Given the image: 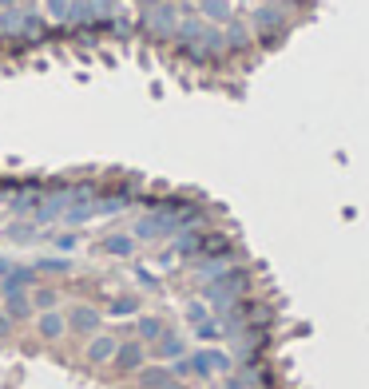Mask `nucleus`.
Here are the masks:
<instances>
[{"instance_id": "nucleus-1", "label": "nucleus", "mask_w": 369, "mask_h": 389, "mask_svg": "<svg viewBox=\"0 0 369 389\" xmlns=\"http://www.w3.org/2000/svg\"><path fill=\"white\" fill-rule=\"evenodd\" d=\"M68 334H80V338H91L100 329V310L96 306H72L68 310Z\"/></svg>"}, {"instance_id": "nucleus-2", "label": "nucleus", "mask_w": 369, "mask_h": 389, "mask_svg": "<svg viewBox=\"0 0 369 389\" xmlns=\"http://www.w3.org/2000/svg\"><path fill=\"white\" fill-rule=\"evenodd\" d=\"M36 286V266H16L12 262L8 270H0V290L8 294V290H32Z\"/></svg>"}, {"instance_id": "nucleus-3", "label": "nucleus", "mask_w": 369, "mask_h": 389, "mask_svg": "<svg viewBox=\"0 0 369 389\" xmlns=\"http://www.w3.org/2000/svg\"><path fill=\"white\" fill-rule=\"evenodd\" d=\"M36 334L44 342H60L68 334V322H64L60 310H40V318H36Z\"/></svg>"}, {"instance_id": "nucleus-4", "label": "nucleus", "mask_w": 369, "mask_h": 389, "mask_svg": "<svg viewBox=\"0 0 369 389\" xmlns=\"http://www.w3.org/2000/svg\"><path fill=\"white\" fill-rule=\"evenodd\" d=\"M115 369H120V373H131V369H143V346L140 342H120V346H115Z\"/></svg>"}, {"instance_id": "nucleus-5", "label": "nucleus", "mask_w": 369, "mask_h": 389, "mask_svg": "<svg viewBox=\"0 0 369 389\" xmlns=\"http://www.w3.org/2000/svg\"><path fill=\"white\" fill-rule=\"evenodd\" d=\"M115 346H120L115 338H108V334H100V329H96V334H91V342H88V361H91V366L111 361V358H115Z\"/></svg>"}, {"instance_id": "nucleus-6", "label": "nucleus", "mask_w": 369, "mask_h": 389, "mask_svg": "<svg viewBox=\"0 0 369 389\" xmlns=\"http://www.w3.org/2000/svg\"><path fill=\"white\" fill-rule=\"evenodd\" d=\"M4 310H8V318H28L32 314V294L28 290H8V294H4Z\"/></svg>"}, {"instance_id": "nucleus-7", "label": "nucleus", "mask_w": 369, "mask_h": 389, "mask_svg": "<svg viewBox=\"0 0 369 389\" xmlns=\"http://www.w3.org/2000/svg\"><path fill=\"white\" fill-rule=\"evenodd\" d=\"M100 250L103 254H115V259H127L135 250V239L131 235H108V239H100Z\"/></svg>"}, {"instance_id": "nucleus-8", "label": "nucleus", "mask_w": 369, "mask_h": 389, "mask_svg": "<svg viewBox=\"0 0 369 389\" xmlns=\"http://www.w3.org/2000/svg\"><path fill=\"white\" fill-rule=\"evenodd\" d=\"M56 302H60V290L32 286V310H56Z\"/></svg>"}, {"instance_id": "nucleus-9", "label": "nucleus", "mask_w": 369, "mask_h": 389, "mask_svg": "<svg viewBox=\"0 0 369 389\" xmlns=\"http://www.w3.org/2000/svg\"><path fill=\"white\" fill-rule=\"evenodd\" d=\"M167 381H171V373H167L163 366H155V369H143V373H140V385H143V389H163Z\"/></svg>"}, {"instance_id": "nucleus-10", "label": "nucleus", "mask_w": 369, "mask_h": 389, "mask_svg": "<svg viewBox=\"0 0 369 389\" xmlns=\"http://www.w3.org/2000/svg\"><path fill=\"white\" fill-rule=\"evenodd\" d=\"M135 334H140L143 342H159V338H163V322H159V318H140Z\"/></svg>"}, {"instance_id": "nucleus-11", "label": "nucleus", "mask_w": 369, "mask_h": 389, "mask_svg": "<svg viewBox=\"0 0 369 389\" xmlns=\"http://www.w3.org/2000/svg\"><path fill=\"white\" fill-rule=\"evenodd\" d=\"M36 274H68L64 259H36Z\"/></svg>"}, {"instance_id": "nucleus-12", "label": "nucleus", "mask_w": 369, "mask_h": 389, "mask_svg": "<svg viewBox=\"0 0 369 389\" xmlns=\"http://www.w3.org/2000/svg\"><path fill=\"white\" fill-rule=\"evenodd\" d=\"M155 354H159V358H179V354H183V342H175V338H167V342H163V338H159Z\"/></svg>"}, {"instance_id": "nucleus-13", "label": "nucleus", "mask_w": 369, "mask_h": 389, "mask_svg": "<svg viewBox=\"0 0 369 389\" xmlns=\"http://www.w3.org/2000/svg\"><path fill=\"white\" fill-rule=\"evenodd\" d=\"M108 314H115V318H123V314H131V310H135V298H111L108 302Z\"/></svg>"}, {"instance_id": "nucleus-14", "label": "nucleus", "mask_w": 369, "mask_h": 389, "mask_svg": "<svg viewBox=\"0 0 369 389\" xmlns=\"http://www.w3.org/2000/svg\"><path fill=\"white\" fill-rule=\"evenodd\" d=\"M8 334H12V318L4 314V306H0V342L8 338Z\"/></svg>"}, {"instance_id": "nucleus-15", "label": "nucleus", "mask_w": 369, "mask_h": 389, "mask_svg": "<svg viewBox=\"0 0 369 389\" xmlns=\"http://www.w3.org/2000/svg\"><path fill=\"white\" fill-rule=\"evenodd\" d=\"M56 247H60V250H72V247H76V235H64V239H56Z\"/></svg>"}]
</instances>
